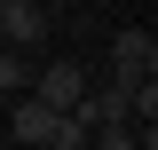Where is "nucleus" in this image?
I'll return each instance as SVG.
<instances>
[{
  "label": "nucleus",
  "instance_id": "f257e3e1",
  "mask_svg": "<svg viewBox=\"0 0 158 150\" xmlns=\"http://www.w3.org/2000/svg\"><path fill=\"white\" fill-rule=\"evenodd\" d=\"M111 71H118V87H142V79L158 71V40L150 32H118L111 40Z\"/></svg>",
  "mask_w": 158,
  "mask_h": 150
},
{
  "label": "nucleus",
  "instance_id": "f03ea898",
  "mask_svg": "<svg viewBox=\"0 0 158 150\" xmlns=\"http://www.w3.org/2000/svg\"><path fill=\"white\" fill-rule=\"evenodd\" d=\"M0 40L8 48H40L48 40V8L40 0H0Z\"/></svg>",
  "mask_w": 158,
  "mask_h": 150
},
{
  "label": "nucleus",
  "instance_id": "7ed1b4c3",
  "mask_svg": "<svg viewBox=\"0 0 158 150\" xmlns=\"http://www.w3.org/2000/svg\"><path fill=\"white\" fill-rule=\"evenodd\" d=\"M32 95L48 103V111H79V95H87V79H79V63H48Z\"/></svg>",
  "mask_w": 158,
  "mask_h": 150
},
{
  "label": "nucleus",
  "instance_id": "20e7f679",
  "mask_svg": "<svg viewBox=\"0 0 158 150\" xmlns=\"http://www.w3.org/2000/svg\"><path fill=\"white\" fill-rule=\"evenodd\" d=\"M56 119H63V111H48L40 95H16V111H8V127H16V142L48 150V134H56Z\"/></svg>",
  "mask_w": 158,
  "mask_h": 150
},
{
  "label": "nucleus",
  "instance_id": "39448f33",
  "mask_svg": "<svg viewBox=\"0 0 158 150\" xmlns=\"http://www.w3.org/2000/svg\"><path fill=\"white\" fill-rule=\"evenodd\" d=\"M87 134H95L87 119H79V111H63V119H56V134H48V150H79Z\"/></svg>",
  "mask_w": 158,
  "mask_h": 150
},
{
  "label": "nucleus",
  "instance_id": "423d86ee",
  "mask_svg": "<svg viewBox=\"0 0 158 150\" xmlns=\"http://www.w3.org/2000/svg\"><path fill=\"white\" fill-rule=\"evenodd\" d=\"M87 142H95V150H135V134H127V119H111V127H95Z\"/></svg>",
  "mask_w": 158,
  "mask_h": 150
},
{
  "label": "nucleus",
  "instance_id": "0eeeda50",
  "mask_svg": "<svg viewBox=\"0 0 158 150\" xmlns=\"http://www.w3.org/2000/svg\"><path fill=\"white\" fill-rule=\"evenodd\" d=\"M24 87V56H16V48H0V95H16Z\"/></svg>",
  "mask_w": 158,
  "mask_h": 150
}]
</instances>
